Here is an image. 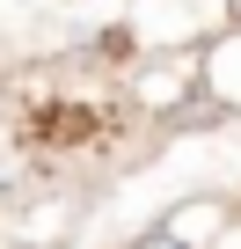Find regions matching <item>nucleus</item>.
<instances>
[{
  "label": "nucleus",
  "instance_id": "f257e3e1",
  "mask_svg": "<svg viewBox=\"0 0 241 249\" xmlns=\"http://www.w3.org/2000/svg\"><path fill=\"white\" fill-rule=\"evenodd\" d=\"M205 95V59L197 52H183V59H168V52H154L139 73H132V103L139 110H183V103H197Z\"/></svg>",
  "mask_w": 241,
  "mask_h": 249
},
{
  "label": "nucleus",
  "instance_id": "f03ea898",
  "mask_svg": "<svg viewBox=\"0 0 241 249\" xmlns=\"http://www.w3.org/2000/svg\"><path fill=\"white\" fill-rule=\"evenodd\" d=\"M234 220H241V213H234L226 198H212V191H190V198H176V205L161 213V227H168L183 249H219V242L234 234Z\"/></svg>",
  "mask_w": 241,
  "mask_h": 249
},
{
  "label": "nucleus",
  "instance_id": "7ed1b4c3",
  "mask_svg": "<svg viewBox=\"0 0 241 249\" xmlns=\"http://www.w3.org/2000/svg\"><path fill=\"white\" fill-rule=\"evenodd\" d=\"M197 59H205V103L212 110H241V30L212 37Z\"/></svg>",
  "mask_w": 241,
  "mask_h": 249
},
{
  "label": "nucleus",
  "instance_id": "20e7f679",
  "mask_svg": "<svg viewBox=\"0 0 241 249\" xmlns=\"http://www.w3.org/2000/svg\"><path fill=\"white\" fill-rule=\"evenodd\" d=\"M132 249H183V242H176V234H168V227H146V234H139V242H132Z\"/></svg>",
  "mask_w": 241,
  "mask_h": 249
},
{
  "label": "nucleus",
  "instance_id": "39448f33",
  "mask_svg": "<svg viewBox=\"0 0 241 249\" xmlns=\"http://www.w3.org/2000/svg\"><path fill=\"white\" fill-rule=\"evenodd\" d=\"M219 249H241V220H234V234H226V242H219Z\"/></svg>",
  "mask_w": 241,
  "mask_h": 249
}]
</instances>
